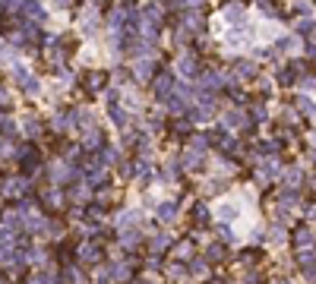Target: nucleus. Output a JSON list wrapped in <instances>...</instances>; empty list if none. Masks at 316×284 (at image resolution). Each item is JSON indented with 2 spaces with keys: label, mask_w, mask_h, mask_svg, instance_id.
I'll use <instances>...</instances> for the list:
<instances>
[{
  "label": "nucleus",
  "mask_w": 316,
  "mask_h": 284,
  "mask_svg": "<svg viewBox=\"0 0 316 284\" xmlns=\"http://www.w3.org/2000/svg\"><path fill=\"white\" fill-rule=\"evenodd\" d=\"M174 212H177V205H174V202H165V205L158 209V215H161V218H171Z\"/></svg>",
  "instance_id": "1"
},
{
  "label": "nucleus",
  "mask_w": 316,
  "mask_h": 284,
  "mask_svg": "<svg viewBox=\"0 0 316 284\" xmlns=\"http://www.w3.org/2000/svg\"><path fill=\"white\" fill-rule=\"evenodd\" d=\"M297 32H307V35H310V32H313V19H304V22H297Z\"/></svg>",
  "instance_id": "3"
},
{
  "label": "nucleus",
  "mask_w": 316,
  "mask_h": 284,
  "mask_svg": "<svg viewBox=\"0 0 316 284\" xmlns=\"http://www.w3.org/2000/svg\"><path fill=\"white\" fill-rule=\"evenodd\" d=\"M301 111H304L307 117H316V108H313V105H310V101H307V98H301Z\"/></svg>",
  "instance_id": "2"
}]
</instances>
